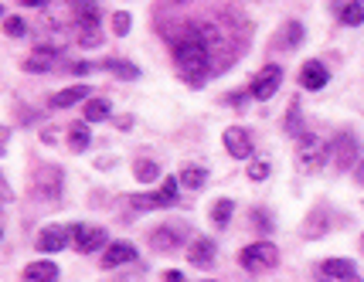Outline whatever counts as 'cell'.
I'll use <instances>...</instances> for the list:
<instances>
[{
	"mask_svg": "<svg viewBox=\"0 0 364 282\" xmlns=\"http://www.w3.org/2000/svg\"><path fill=\"white\" fill-rule=\"evenodd\" d=\"M171 51L184 82L201 89L211 72V31H205V24H184V31L171 38Z\"/></svg>",
	"mask_w": 364,
	"mask_h": 282,
	"instance_id": "cell-1",
	"label": "cell"
},
{
	"mask_svg": "<svg viewBox=\"0 0 364 282\" xmlns=\"http://www.w3.org/2000/svg\"><path fill=\"white\" fill-rule=\"evenodd\" d=\"M327 157H330V147L317 133H300L296 136V160H300L303 170H320L327 164Z\"/></svg>",
	"mask_w": 364,
	"mask_h": 282,
	"instance_id": "cell-2",
	"label": "cell"
},
{
	"mask_svg": "<svg viewBox=\"0 0 364 282\" xmlns=\"http://www.w3.org/2000/svg\"><path fill=\"white\" fill-rule=\"evenodd\" d=\"M238 262H242L245 272H266V269H272V265L279 262V252H276V245L255 242V245H249V248H242Z\"/></svg>",
	"mask_w": 364,
	"mask_h": 282,
	"instance_id": "cell-3",
	"label": "cell"
},
{
	"mask_svg": "<svg viewBox=\"0 0 364 282\" xmlns=\"http://www.w3.org/2000/svg\"><path fill=\"white\" fill-rule=\"evenodd\" d=\"M177 184H181V177H164V190H157V194H136L130 197V204L136 211H150V207H171L177 201Z\"/></svg>",
	"mask_w": 364,
	"mask_h": 282,
	"instance_id": "cell-4",
	"label": "cell"
},
{
	"mask_svg": "<svg viewBox=\"0 0 364 282\" xmlns=\"http://www.w3.org/2000/svg\"><path fill=\"white\" fill-rule=\"evenodd\" d=\"M279 82H283V68H279V65H266V68L255 75V82H252V89H249L252 99H262V102L272 99L276 89H279Z\"/></svg>",
	"mask_w": 364,
	"mask_h": 282,
	"instance_id": "cell-5",
	"label": "cell"
},
{
	"mask_svg": "<svg viewBox=\"0 0 364 282\" xmlns=\"http://www.w3.org/2000/svg\"><path fill=\"white\" fill-rule=\"evenodd\" d=\"M58 190H61V170L58 167H38L35 173V194H38L41 201H48V197H58Z\"/></svg>",
	"mask_w": 364,
	"mask_h": 282,
	"instance_id": "cell-6",
	"label": "cell"
},
{
	"mask_svg": "<svg viewBox=\"0 0 364 282\" xmlns=\"http://www.w3.org/2000/svg\"><path fill=\"white\" fill-rule=\"evenodd\" d=\"M72 238H75V248L82 255H92L99 245H106V231L102 228H89V225H72Z\"/></svg>",
	"mask_w": 364,
	"mask_h": 282,
	"instance_id": "cell-7",
	"label": "cell"
},
{
	"mask_svg": "<svg viewBox=\"0 0 364 282\" xmlns=\"http://www.w3.org/2000/svg\"><path fill=\"white\" fill-rule=\"evenodd\" d=\"M222 140H225V150H229L235 160H245V157L252 153V140H249V133L242 130V126H229Z\"/></svg>",
	"mask_w": 364,
	"mask_h": 282,
	"instance_id": "cell-8",
	"label": "cell"
},
{
	"mask_svg": "<svg viewBox=\"0 0 364 282\" xmlns=\"http://www.w3.org/2000/svg\"><path fill=\"white\" fill-rule=\"evenodd\" d=\"M68 235H72V228H65V225H51V228H44L38 235V252H61L65 245H68Z\"/></svg>",
	"mask_w": 364,
	"mask_h": 282,
	"instance_id": "cell-9",
	"label": "cell"
},
{
	"mask_svg": "<svg viewBox=\"0 0 364 282\" xmlns=\"http://www.w3.org/2000/svg\"><path fill=\"white\" fill-rule=\"evenodd\" d=\"M303 38H307L303 24H300V20H286V24H283V31H279L276 41H272V48H279V51H293V48H300V44H303Z\"/></svg>",
	"mask_w": 364,
	"mask_h": 282,
	"instance_id": "cell-10",
	"label": "cell"
},
{
	"mask_svg": "<svg viewBox=\"0 0 364 282\" xmlns=\"http://www.w3.org/2000/svg\"><path fill=\"white\" fill-rule=\"evenodd\" d=\"M320 272H327V279H341V282H361V272L358 265L347 262V259H327L320 265Z\"/></svg>",
	"mask_w": 364,
	"mask_h": 282,
	"instance_id": "cell-11",
	"label": "cell"
},
{
	"mask_svg": "<svg viewBox=\"0 0 364 282\" xmlns=\"http://www.w3.org/2000/svg\"><path fill=\"white\" fill-rule=\"evenodd\" d=\"M327 65L324 61H317V58H313V61H307V65H303V72H300V82H303V89H310V92H317V89H324L327 85Z\"/></svg>",
	"mask_w": 364,
	"mask_h": 282,
	"instance_id": "cell-12",
	"label": "cell"
},
{
	"mask_svg": "<svg viewBox=\"0 0 364 282\" xmlns=\"http://www.w3.org/2000/svg\"><path fill=\"white\" fill-rule=\"evenodd\" d=\"M136 259V245L130 242H113L109 248H106V255H102V265L106 269H116V265H126Z\"/></svg>",
	"mask_w": 364,
	"mask_h": 282,
	"instance_id": "cell-13",
	"label": "cell"
},
{
	"mask_svg": "<svg viewBox=\"0 0 364 282\" xmlns=\"http://www.w3.org/2000/svg\"><path fill=\"white\" fill-rule=\"evenodd\" d=\"M55 61H58V48L41 44V48H35V55L24 58V68L28 72H48V68H55Z\"/></svg>",
	"mask_w": 364,
	"mask_h": 282,
	"instance_id": "cell-14",
	"label": "cell"
},
{
	"mask_svg": "<svg viewBox=\"0 0 364 282\" xmlns=\"http://www.w3.org/2000/svg\"><path fill=\"white\" fill-rule=\"evenodd\" d=\"M214 248H218V245L211 242V238H194L191 248H188V259H191V265H198V269H208V265L214 262Z\"/></svg>",
	"mask_w": 364,
	"mask_h": 282,
	"instance_id": "cell-15",
	"label": "cell"
},
{
	"mask_svg": "<svg viewBox=\"0 0 364 282\" xmlns=\"http://www.w3.org/2000/svg\"><path fill=\"white\" fill-rule=\"evenodd\" d=\"M58 265L55 262H31L24 269V282H55Z\"/></svg>",
	"mask_w": 364,
	"mask_h": 282,
	"instance_id": "cell-16",
	"label": "cell"
},
{
	"mask_svg": "<svg viewBox=\"0 0 364 282\" xmlns=\"http://www.w3.org/2000/svg\"><path fill=\"white\" fill-rule=\"evenodd\" d=\"M75 102H89V85H72V89H65V92H58L55 99H51L55 109H68V106H75Z\"/></svg>",
	"mask_w": 364,
	"mask_h": 282,
	"instance_id": "cell-17",
	"label": "cell"
},
{
	"mask_svg": "<svg viewBox=\"0 0 364 282\" xmlns=\"http://www.w3.org/2000/svg\"><path fill=\"white\" fill-rule=\"evenodd\" d=\"M150 245H154L157 252H177V245H181V235H177L174 228H157L154 235H150Z\"/></svg>",
	"mask_w": 364,
	"mask_h": 282,
	"instance_id": "cell-18",
	"label": "cell"
},
{
	"mask_svg": "<svg viewBox=\"0 0 364 282\" xmlns=\"http://www.w3.org/2000/svg\"><path fill=\"white\" fill-rule=\"evenodd\" d=\"M68 147H72V153H82V150L92 147V133H89L85 123H72V130H68Z\"/></svg>",
	"mask_w": 364,
	"mask_h": 282,
	"instance_id": "cell-19",
	"label": "cell"
},
{
	"mask_svg": "<svg viewBox=\"0 0 364 282\" xmlns=\"http://www.w3.org/2000/svg\"><path fill=\"white\" fill-rule=\"evenodd\" d=\"M78 14V24H99V0H68Z\"/></svg>",
	"mask_w": 364,
	"mask_h": 282,
	"instance_id": "cell-20",
	"label": "cell"
},
{
	"mask_svg": "<svg viewBox=\"0 0 364 282\" xmlns=\"http://www.w3.org/2000/svg\"><path fill=\"white\" fill-rule=\"evenodd\" d=\"M109 113H113V106H109L106 99H89L85 109H82L85 123H102V119H109Z\"/></svg>",
	"mask_w": 364,
	"mask_h": 282,
	"instance_id": "cell-21",
	"label": "cell"
},
{
	"mask_svg": "<svg viewBox=\"0 0 364 282\" xmlns=\"http://www.w3.org/2000/svg\"><path fill=\"white\" fill-rule=\"evenodd\" d=\"M341 24H344V27L364 24V0H347L344 7H341Z\"/></svg>",
	"mask_w": 364,
	"mask_h": 282,
	"instance_id": "cell-22",
	"label": "cell"
},
{
	"mask_svg": "<svg viewBox=\"0 0 364 282\" xmlns=\"http://www.w3.org/2000/svg\"><path fill=\"white\" fill-rule=\"evenodd\" d=\"M181 184H184V188H191V190L205 188V184H208V170H205V167H194V164H188V167L181 170Z\"/></svg>",
	"mask_w": 364,
	"mask_h": 282,
	"instance_id": "cell-23",
	"label": "cell"
},
{
	"mask_svg": "<svg viewBox=\"0 0 364 282\" xmlns=\"http://www.w3.org/2000/svg\"><path fill=\"white\" fill-rule=\"evenodd\" d=\"M334 150H337V153H334V160H337V167H351V160H354V153H358V143H354L351 136H341Z\"/></svg>",
	"mask_w": 364,
	"mask_h": 282,
	"instance_id": "cell-24",
	"label": "cell"
},
{
	"mask_svg": "<svg viewBox=\"0 0 364 282\" xmlns=\"http://www.w3.org/2000/svg\"><path fill=\"white\" fill-rule=\"evenodd\" d=\"M78 44H82V48H96V44H102L99 24H78Z\"/></svg>",
	"mask_w": 364,
	"mask_h": 282,
	"instance_id": "cell-25",
	"label": "cell"
},
{
	"mask_svg": "<svg viewBox=\"0 0 364 282\" xmlns=\"http://www.w3.org/2000/svg\"><path fill=\"white\" fill-rule=\"evenodd\" d=\"M231 211H235V204H231L229 197H222V201H214V207H211V221L218 228H225L231 221Z\"/></svg>",
	"mask_w": 364,
	"mask_h": 282,
	"instance_id": "cell-26",
	"label": "cell"
},
{
	"mask_svg": "<svg viewBox=\"0 0 364 282\" xmlns=\"http://www.w3.org/2000/svg\"><path fill=\"white\" fill-rule=\"evenodd\" d=\"M133 177L140 184H150V180L160 177V167H157L154 160H140V164H133Z\"/></svg>",
	"mask_w": 364,
	"mask_h": 282,
	"instance_id": "cell-27",
	"label": "cell"
},
{
	"mask_svg": "<svg viewBox=\"0 0 364 282\" xmlns=\"http://www.w3.org/2000/svg\"><path fill=\"white\" fill-rule=\"evenodd\" d=\"M300 109H303V106H300V99H293V102H289V113H286V133L289 136H300V119H303Z\"/></svg>",
	"mask_w": 364,
	"mask_h": 282,
	"instance_id": "cell-28",
	"label": "cell"
},
{
	"mask_svg": "<svg viewBox=\"0 0 364 282\" xmlns=\"http://www.w3.org/2000/svg\"><path fill=\"white\" fill-rule=\"evenodd\" d=\"M106 72H113V75H119V78H136L140 72H136V65H130V61H106L102 65Z\"/></svg>",
	"mask_w": 364,
	"mask_h": 282,
	"instance_id": "cell-29",
	"label": "cell"
},
{
	"mask_svg": "<svg viewBox=\"0 0 364 282\" xmlns=\"http://www.w3.org/2000/svg\"><path fill=\"white\" fill-rule=\"evenodd\" d=\"M4 31H7L11 38H24V35H28V24H24L20 18H14V14H11V18L4 20Z\"/></svg>",
	"mask_w": 364,
	"mask_h": 282,
	"instance_id": "cell-30",
	"label": "cell"
},
{
	"mask_svg": "<svg viewBox=\"0 0 364 282\" xmlns=\"http://www.w3.org/2000/svg\"><path fill=\"white\" fill-rule=\"evenodd\" d=\"M113 35H119V38L130 35V14L126 11H116L113 14Z\"/></svg>",
	"mask_w": 364,
	"mask_h": 282,
	"instance_id": "cell-31",
	"label": "cell"
},
{
	"mask_svg": "<svg viewBox=\"0 0 364 282\" xmlns=\"http://www.w3.org/2000/svg\"><path fill=\"white\" fill-rule=\"evenodd\" d=\"M249 177H252V180H266V177H269V160H252V164H249Z\"/></svg>",
	"mask_w": 364,
	"mask_h": 282,
	"instance_id": "cell-32",
	"label": "cell"
},
{
	"mask_svg": "<svg viewBox=\"0 0 364 282\" xmlns=\"http://www.w3.org/2000/svg\"><path fill=\"white\" fill-rule=\"evenodd\" d=\"M320 231H324V214L317 211V214L310 218V225H307V235H310V238H313V235H320Z\"/></svg>",
	"mask_w": 364,
	"mask_h": 282,
	"instance_id": "cell-33",
	"label": "cell"
},
{
	"mask_svg": "<svg viewBox=\"0 0 364 282\" xmlns=\"http://www.w3.org/2000/svg\"><path fill=\"white\" fill-rule=\"evenodd\" d=\"M269 225H272V221H269V214H266V211H255V228H262V231H266Z\"/></svg>",
	"mask_w": 364,
	"mask_h": 282,
	"instance_id": "cell-34",
	"label": "cell"
},
{
	"mask_svg": "<svg viewBox=\"0 0 364 282\" xmlns=\"http://www.w3.org/2000/svg\"><path fill=\"white\" fill-rule=\"evenodd\" d=\"M72 72H75V75H89V72H92V65H89V61H75V65H72Z\"/></svg>",
	"mask_w": 364,
	"mask_h": 282,
	"instance_id": "cell-35",
	"label": "cell"
},
{
	"mask_svg": "<svg viewBox=\"0 0 364 282\" xmlns=\"http://www.w3.org/2000/svg\"><path fill=\"white\" fill-rule=\"evenodd\" d=\"M164 282H184V272H177V269H167V272H164Z\"/></svg>",
	"mask_w": 364,
	"mask_h": 282,
	"instance_id": "cell-36",
	"label": "cell"
},
{
	"mask_svg": "<svg viewBox=\"0 0 364 282\" xmlns=\"http://www.w3.org/2000/svg\"><path fill=\"white\" fill-rule=\"evenodd\" d=\"M354 180H358V184H364V160L358 164V170H354Z\"/></svg>",
	"mask_w": 364,
	"mask_h": 282,
	"instance_id": "cell-37",
	"label": "cell"
},
{
	"mask_svg": "<svg viewBox=\"0 0 364 282\" xmlns=\"http://www.w3.org/2000/svg\"><path fill=\"white\" fill-rule=\"evenodd\" d=\"M20 4H24V7H44L48 0H20Z\"/></svg>",
	"mask_w": 364,
	"mask_h": 282,
	"instance_id": "cell-38",
	"label": "cell"
},
{
	"mask_svg": "<svg viewBox=\"0 0 364 282\" xmlns=\"http://www.w3.org/2000/svg\"><path fill=\"white\" fill-rule=\"evenodd\" d=\"M171 4H191V0H171Z\"/></svg>",
	"mask_w": 364,
	"mask_h": 282,
	"instance_id": "cell-39",
	"label": "cell"
}]
</instances>
